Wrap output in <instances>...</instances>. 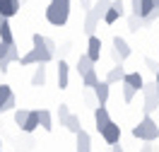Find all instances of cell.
Masks as SVG:
<instances>
[{
	"instance_id": "cell-1",
	"label": "cell",
	"mask_w": 159,
	"mask_h": 152,
	"mask_svg": "<svg viewBox=\"0 0 159 152\" xmlns=\"http://www.w3.org/2000/svg\"><path fill=\"white\" fill-rule=\"evenodd\" d=\"M53 51L46 46V36H41V34H34L31 36V51L29 53H24L22 56V65H39V63H48L53 61Z\"/></svg>"
},
{
	"instance_id": "cell-2",
	"label": "cell",
	"mask_w": 159,
	"mask_h": 152,
	"mask_svg": "<svg viewBox=\"0 0 159 152\" xmlns=\"http://www.w3.org/2000/svg\"><path fill=\"white\" fill-rule=\"evenodd\" d=\"M70 17V0H51L46 5V20L53 27H63Z\"/></svg>"
},
{
	"instance_id": "cell-3",
	"label": "cell",
	"mask_w": 159,
	"mask_h": 152,
	"mask_svg": "<svg viewBox=\"0 0 159 152\" xmlns=\"http://www.w3.org/2000/svg\"><path fill=\"white\" fill-rule=\"evenodd\" d=\"M133 138L145 140V142H154L159 138V126H157V121L152 118V113H145V118L133 128Z\"/></svg>"
},
{
	"instance_id": "cell-4",
	"label": "cell",
	"mask_w": 159,
	"mask_h": 152,
	"mask_svg": "<svg viewBox=\"0 0 159 152\" xmlns=\"http://www.w3.org/2000/svg\"><path fill=\"white\" fill-rule=\"evenodd\" d=\"M142 94H145V106H142V111H145V113H154V111H157V106H159V82L157 80L145 82Z\"/></svg>"
},
{
	"instance_id": "cell-5",
	"label": "cell",
	"mask_w": 159,
	"mask_h": 152,
	"mask_svg": "<svg viewBox=\"0 0 159 152\" xmlns=\"http://www.w3.org/2000/svg\"><path fill=\"white\" fill-rule=\"evenodd\" d=\"M130 53H133V51H130L128 41L123 39V36H113V51H111V58H113L116 63H123Z\"/></svg>"
},
{
	"instance_id": "cell-6",
	"label": "cell",
	"mask_w": 159,
	"mask_h": 152,
	"mask_svg": "<svg viewBox=\"0 0 159 152\" xmlns=\"http://www.w3.org/2000/svg\"><path fill=\"white\" fill-rule=\"evenodd\" d=\"M94 97H97V104H101V106H106V101H109V97H111V82H106V80H99L94 87Z\"/></svg>"
},
{
	"instance_id": "cell-7",
	"label": "cell",
	"mask_w": 159,
	"mask_h": 152,
	"mask_svg": "<svg viewBox=\"0 0 159 152\" xmlns=\"http://www.w3.org/2000/svg\"><path fill=\"white\" fill-rule=\"evenodd\" d=\"M101 138L109 142V145H116V142H120V126L111 121L109 126H106V128L101 131Z\"/></svg>"
},
{
	"instance_id": "cell-8",
	"label": "cell",
	"mask_w": 159,
	"mask_h": 152,
	"mask_svg": "<svg viewBox=\"0 0 159 152\" xmlns=\"http://www.w3.org/2000/svg\"><path fill=\"white\" fill-rule=\"evenodd\" d=\"M75 150L77 152H92V135L87 131L75 133Z\"/></svg>"
},
{
	"instance_id": "cell-9",
	"label": "cell",
	"mask_w": 159,
	"mask_h": 152,
	"mask_svg": "<svg viewBox=\"0 0 159 152\" xmlns=\"http://www.w3.org/2000/svg\"><path fill=\"white\" fill-rule=\"evenodd\" d=\"M120 17H123V2H120V0H113L109 12L104 15V22H106V24H113V22H118Z\"/></svg>"
},
{
	"instance_id": "cell-10",
	"label": "cell",
	"mask_w": 159,
	"mask_h": 152,
	"mask_svg": "<svg viewBox=\"0 0 159 152\" xmlns=\"http://www.w3.org/2000/svg\"><path fill=\"white\" fill-rule=\"evenodd\" d=\"M94 123H97V131H99V133L111 123V116H109V111H106V106H101V104H99V106L94 109Z\"/></svg>"
},
{
	"instance_id": "cell-11",
	"label": "cell",
	"mask_w": 159,
	"mask_h": 152,
	"mask_svg": "<svg viewBox=\"0 0 159 152\" xmlns=\"http://www.w3.org/2000/svg\"><path fill=\"white\" fill-rule=\"evenodd\" d=\"M87 56L94 63H99V58H101V39H97L94 34H89V41H87Z\"/></svg>"
},
{
	"instance_id": "cell-12",
	"label": "cell",
	"mask_w": 159,
	"mask_h": 152,
	"mask_svg": "<svg viewBox=\"0 0 159 152\" xmlns=\"http://www.w3.org/2000/svg\"><path fill=\"white\" fill-rule=\"evenodd\" d=\"M20 5H22L20 0H0V12L10 20V17H15L20 12Z\"/></svg>"
},
{
	"instance_id": "cell-13",
	"label": "cell",
	"mask_w": 159,
	"mask_h": 152,
	"mask_svg": "<svg viewBox=\"0 0 159 152\" xmlns=\"http://www.w3.org/2000/svg\"><path fill=\"white\" fill-rule=\"evenodd\" d=\"M125 68H123V63H116L113 68L109 70V75H106V82H111V85H116V82H123L125 80Z\"/></svg>"
},
{
	"instance_id": "cell-14",
	"label": "cell",
	"mask_w": 159,
	"mask_h": 152,
	"mask_svg": "<svg viewBox=\"0 0 159 152\" xmlns=\"http://www.w3.org/2000/svg\"><path fill=\"white\" fill-rule=\"evenodd\" d=\"M68 80H70V65L65 61H58V87L60 90L68 87Z\"/></svg>"
},
{
	"instance_id": "cell-15",
	"label": "cell",
	"mask_w": 159,
	"mask_h": 152,
	"mask_svg": "<svg viewBox=\"0 0 159 152\" xmlns=\"http://www.w3.org/2000/svg\"><path fill=\"white\" fill-rule=\"evenodd\" d=\"M99 20H101V17L94 10H87V17H84V31H87V34H94L97 27H99Z\"/></svg>"
},
{
	"instance_id": "cell-16",
	"label": "cell",
	"mask_w": 159,
	"mask_h": 152,
	"mask_svg": "<svg viewBox=\"0 0 159 152\" xmlns=\"http://www.w3.org/2000/svg\"><path fill=\"white\" fill-rule=\"evenodd\" d=\"M39 126H41V111H29V118H27V123H24L22 131L24 133H34Z\"/></svg>"
},
{
	"instance_id": "cell-17",
	"label": "cell",
	"mask_w": 159,
	"mask_h": 152,
	"mask_svg": "<svg viewBox=\"0 0 159 152\" xmlns=\"http://www.w3.org/2000/svg\"><path fill=\"white\" fill-rule=\"evenodd\" d=\"M46 63H39L36 65V70H34V75H31V85L34 87H43L46 85V68H43Z\"/></svg>"
},
{
	"instance_id": "cell-18",
	"label": "cell",
	"mask_w": 159,
	"mask_h": 152,
	"mask_svg": "<svg viewBox=\"0 0 159 152\" xmlns=\"http://www.w3.org/2000/svg\"><path fill=\"white\" fill-rule=\"evenodd\" d=\"M0 41H5V44H17V41H15V34H12V27H10V20H5L2 27H0Z\"/></svg>"
},
{
	"instance_id": "cell-19",
	"label": "cell",
	"mask_w": 159,
	"mask_h": 152,
	"mask_svg": "<svg viewBox=\"0 0 159 152\" xmlns=\"http://www.w3.org/2000/svg\"><path fill=\"white\" fill-rule=\"evenodd\" d=\"M92 68H94V61H92L89 56H87V53H84V56H80V61H77V72H80V77H82V75H87Z\"/></svg>"
},
{
	"instance_id": "cell-20",
	"label": "cell",
	"mask_w": 159,
	"mask_h": 152,
	"mask_svg": "<svg viewBox=\"0 0 159 152\" xmlns=\"http://www.w3.org/2000/svg\"><path fill=\"white\" fill-rule=\"evenodd\" d=\"M128 29L133 34H138L140 29H145V17H140V15H130L128 17Z\"/></svg>"
},
{
	"instance_id": "cell-21",
	"label": "cell",
	"mask_w": 159,
	"mask_h": 152,
	"mask_svg": "<svg viewBox=\"0 0 159 152\" xmlns=\"http://www.w3.org/2000/svg\"><path fill=\"white\" fill-rule=\"evenodd\" d=\"M111 2H113V0H97V2H94V5H92V7H89V10H94V12H97V15H99V17H101V20H104V15L109 12Z\"/></svg>"
},
{
	"instance_id": "cell-22",
	"label": "cell",
	"mask_w": 159,
	"mask_h": 152,
	"mask_svg": "<svg viewBox=\"0 0 159 152\" xmlns=\"http://www.w3.org/2000/svg\"><path fill=\"white\" fill-rule=\"evenodd\" d=\"M123 82H128V85H133L135 90H142V87H145V80H142V75H140V72H128V75H125V80H123Z\"/></svg>"
},
{
	"instance_id": "cell-23",
	"label": "cell",
	"mask_w": 159,
	"mask_h": 152,
	"mask_svg": "<svg viewBox=\"0 0 159 152\" xmlns=\"http://www.w3.org/2000/svg\"><path fill=\"white\" fill-rule=\"evenodd\" d=\"M41 128H43L46 133L53 131V116H51L48 109H41Z\"/></svg>"
},
{
	"instance_id": "cell-24",
	"label": "cell",
	"mask_w": 159,
	"mask_h": 152,
	"mask_svg": "<svg viewBox=\"0 0 159 152\" xmlns=\"http://www.w3.org/2000/svg\"><path fill=\"white\" fill-rule=\"evenodd\" d=\"M65 128H68L70 133H80V131H82V123H80V116L70 113V116H68V121H65Z\"/></svg>"
},
{
	"instance_id": "cell-25",
	"label": "cell",
	"mask_w": 159,
	"mask_h": 152,
	"mask_svg": "<svg viewBox=\"0 0 159 152\" xmlns=\"http://www.w3.org/2000/svg\"><path fill=\"white\" fill-rule=\"evenodd\" d=\"M10 97H12L10 85H0V113H2V109H5V104L10 101Z\"/></svg>"
},
{
	"instance_id": "cell-26",
	"label": "cell",
	"mask_w": 159,
	"mask_h": 152,
	"mask_svg": "<svg viewBox=\"0 0 159 152\" xmlns=\"http://www.w3.org/2000/svg\"><path fill=\"white\" fill-rule=\"evenodd\" d=\"M97 82H99V77H97V70H94V68H92L87 75H82V85H84V87H94Z\"/></svg>"
},
{
	"instance_id": "cell-27",
	"label": "cell",
	"mask_w": 159,
	"mask_h": 152,
	"mask_svg": "<svg viewBox=\"0 0 159 152\" xmlns=\"http://www.w3.org/2000/svg\"><path fill=\"white\" fill-rule=\"evenodd\" d=\"M27 118H29V111H27V109H15V123H17L20 128H24Z\"/></svg>"
},
{
	"instance_id": "cell-28",
	"label": "cell",
	"mask_w": 159,
	"mask_h": 152,
	"mask_svg": "<svg viewBox=\"0 0 159 152\" xmlns=\"http://www.w3.org/2000/svg\"><path fill=\"white\" fill-rule=\"evenodd\" d=\"M68 116H70V111H68V104H60L58 109H56V118L60 121V126H65V121H68Z\"/></svg>"
},
{
	"instance_id": "cell-29",
	"label": "cell",
	"mask_w": 159,
	"mask_h": 152,
	"mask_svg": "<svg viewBox=\"0 0 159 152\" xmlns=\"http://www.w3.org/2000/svg\"><path fill=\"white\" fill-rule=\"evenodd\" d=\"M135 87H133V85H128V82H123V101H125V104H130V101H133V97H135Z\"/></svg>"
},
{
	"instance_id": "cell-30",
	"label": "cell",
	"mask_w": 159,
	"mask_h": 152,
	"mask_svg": "<svg viewBox=\"0 0 159 152\" xmlns=\"http://www.w3.org/2000/svg\"><path fill=\"white\" fill-rule=\"evenodd\" d=\"M5 61H10V63H20V61H22L20 51H17V44H12V46H10V53L5 56Z\"/></svg>"
},
{
	"instance_id": "cell-31",
	"label": "cell",
	"mask_w": 159,
	"mask_h": 152,
	"mask_svg": "<svg viewBox=\"0 0 159 152\" xmlns=\"http://www.w3.org/2000/svg\"><path fill=\"white\" fill-rule=\"evenodd\" d=\"M157 20H159V7H154V10H152L147 17H145V27H152Z\"/></svg>"
},
{
	"instance_id": "cell-32",
	"label": "cell",
	"mask_w": 159,
	"mask_h": 152,
	"mask_svg": "<svg viewBox=\"0 0 159 152\" xmlns=\"http://www.w3.org/2000/svg\"><path fill=\"white\" fill-rule=\"evenodd\" d=\"M154 7H157V2H154V0H142V17H147Z\"/></svg>"
},
{
	"instance_id": "cell-33",
	"label": "cell",
	"mask_w": 159,
	"mask_h": 152,
	"mask_svg": "<svg viewBox=\"0 0 159 152\" xmlns=\"http://www.w3.org/2000/svg\"><path fill=\"white\" fill-rule=\"evenodd\" d=\"M130 10H133V15L142 17V0H130Z\"/></svg>"
},
{
	"instance_id": "cell-34",
	"label": "cell",
	"mask_w": 159,
	"mask_h": 152,
	"mask_svg": "<svg viewBox=\"0 0 159 152\" xmlns=\"http://www.w3.org/2000/svg\"><path fill=\"white\" fill-rule=\"evenodd\" d=\"M10 46H12V44H5V41H0V61H2V58L10 53Z\"/></svg>"
},
{
	"instance_id": "cell-35",
	"label": "cell",
	"mask_w": 159,
	"mask_h": 152,
	"mask_svg": "<svg viewBox=\"0 0 159 152\" xmlns=\"http://www.w3.org/2000/svg\"><path fill=\"white\" fill-rule=\"evenodd\" d=\"M15 109H17V99H15V94H12L10 101L5 104V109H2V111H15Z\"/></svg>"
},
{
	"instance_id": "cell-36",
	"label": "cell",
	"mask_w": 159,
	"mask_h": 152,
	"mask_svg": "<svg viewBox=\"0 0 159 152\" xmlns=\"http://www.w3.org/2000/svg\"><path fill=\"white\" fill-rule=\"evenodd\" d=\"M145 63H147V68H149V70H152L154 75H157V70H159V63H154L152 58H145Z\"/></svg>"
},
{
	"instance_id": "cell-37",
	"label": "cell",
	"mask_w": 159,
	"mask_h": 152,
	"mask_svg": "<svg viewBox=\"0 0 159 152\" xmlns=\"http://www.w3.org/2000/svg\"><path fill=\"white\" fill-rule=\"evenodd\" d=\"M46 46H48V48L56 53V41H53V39H48V36H46Z\"/></svg>"
},
{
	"instance_id": "cell-38",
	"label": "cell",
	"mask_w": 159,
	"mask_h": 152,
	"mask_svg": "<svg viewBox=\"0 0 159 152\" xmlns=\"http://www.w3.org/2000/svg\"><path fill=\"white\" fill-rule=\"evenodd\" d=\"M140 152H154V147H152V145L147 142V145H142V150H140Z\"/></svg>"
},
{
	"instance_id": "cell-39",
	"label": "cell",
	"mask_w": 159,
	"mask_h": 152,
	"mask_svg": "<svg viewBox=\"0 0 159 152\" xmlns=\"http://www.w3.org/2000/svg\"><path fill=\"white\" fill-rule=\"evenodd\" d=\"M111 152H123V147H120L118 142H116V145H111Z\"/></svg>"
},
{
	"instance_id": "cell-40",
	"label": "cell",
	"mask_w": 159,
	"mask_h": 152,
	"mask_svg": "<svg viewBox=\"0 0 159 152\" xmlns=\"http://www.w3.org/2000/svg\"><path fill=\"white\" fill-rule=\"evenodd\" d=\"M82 7H84V10H89V7H92V0H82Z\"/></svg>"
},
{
	"instance_id": "cell-41",
	"label": "cell",
	"mask_w": 159,
	"mask_h": 152,
	"mask_svg": "<svg viewBox=\"0 0 159 152\" xmlns=\"http://www.w3.org/2000/svg\"><path fill=\"white\" fill-rule=\"evenodd\" d=\"M7 20V17H5V15H2V12H0V27H2V22Z\"/></svg>"
},
{
	"instance_id": "cell-42",
	"label": "cell",
	"mask_w": 159,
	"mask_h": 152,
	"mask_svg": "<svg viewBox=\"0 0 159 152\" xmlns=\"http://www.w3.org/2000/svg\"><path fill=\"white\" fill-rule=\"evenodd\" d=\"M154 80H157V82H159V70H157V75H154Z\"/></svg>"
},
{
	"instance_id": "cell-43",
	"label": "cell",
	"mask_w": 159,
	"mask_h": 152,
	"mask_svg": "<svg viewBox=\"0 0 159 152\" xmlns=\"http://www.w3.org/2000/svg\"><path fill=\"white\" fill-rule=\"evenodd\" d=\"M0 152H2V140H0Z\"/></svg>"
},
{
	"instance_id": "cell-44",
	"label": "cell",
	"mask_w": 159,
	"mask_h": 152,
	"mask_svg": "<svg viewBox=\"0 0 159 152\" xmlns=\"http://www.w3.org/2000/svg\"><path fill=\"white\" fill-rule=\"evenodd\" d=\"M154 2H157V7H159V0H154Z\"/></svg>"
}]
</instances>
